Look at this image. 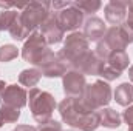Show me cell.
<instances>
[{"label": "cell", "mask_w": 133, "mask_h": 131, "mask_svg": "<svg viewBox=\"0 0 133 131\" xmlns=\"http://www.w3.org/2000/svg\"><path fill=\"white\" fill-rule=\"evenodd\" d=\"M59 114L66 125L81 131H96L101 125L99 114L85 110L79 99H64L59 103Z\"/></svg>", "instance_id": "cell-1"}, {"label": "cell", "mask_w": 133, "mask_h": 131, "mask_svg": "<svg viewBox=\"0 0 133 131\" xmlns=\"http://www.w3.org/2000/svg\"><path fill=\"white\" fill-rule=\"evenodd\" d=\"M88 53V40L85 39V35L82 33H71L66 37L65 45L57 53V56L70 69H77Z\"/></svg>", "instance_id": "cell-2"}, {"label": "cell", "mask_w": 133, "mask_h": 131, "mask_svg": "<svg viewBox=\"0 0 133 131\" xmlns=\"http://www.w3.org/2000/svg\"><path fill=\"white\" fill-rule=\"evenodd\" d=\"M81 103L85 110L98 113L99 110L105 108L111 100V88L107 82L96 80L91 85H87L84 90V94L81 96Z\"/></svg>", "instance_id": "cell-3"}, {"label": "cell", "mask_w": 133, "mask_h": 131, "mask_svg": "<svg viewBox=\"0 0 133 131\" xmlns=\"http://www.w3.org/2000/svg\"><path fill=\"white\" fill-rule=\"evenodd\" d=\"M50 8H51L50 2H31V3H26V6L19 14L17 22L22 25V28L26 33L31 35L34 33V30L37 26H40L48 19V16L51 14Z\"/></svg>", "instance_id": "cell-4"}, {"label": "cell", "mask_w": 133, "mask_h": 131, "mask_svg": "<svg viewBox=\"0 0 133 131\" xmlns=\"http://www.w3.org/2000/svg\"><path fill=\"white\" fill-rule=\"evenodd\" d=\"M28 99H30V102H28L30 111L33 114L34 120L39 125L51 120L53 111L56 108V100L50 93L42 91L39 88H33V90H30Z\"/></svg>", "instance_id": "cell-5"}, {"label": "cell", "mask_w": 133, "mask_h": 131, "mask_svg": "<svg viewBox=\"0 0 133 131\" xmlns=\"http://www.w3.org/2000/svg\"><path fill=\"white\" fill-rule=\"evenodd\" d=\"M51 8L54 9L57 23L61 28L66 31H74L81 25H84V12L74 6L73 2H53Z\"/></svg>", "instance_id": "cell-6"}, {"label": "cell", "mask_w": 133, "mask_h": 131, "mask_svg": "<svg viewBox=\"0 0 133 131\" xmlns=\"http://www.w3.org/2000/svg\"><path fill=\"white\" fill-rule=\"evenodd\" d=\"M48 49L50 48H48V43H46L43 34L40 31H34L22 48V57H23V60H26L33 65H37V62L42 59V56Z\"/></svg>", "instance_id": "cell-7"}, {"label": "cell", "mask_w": 133, "mask_h": 131, "mask_svg": "<svg viewBox=\"0 0 133 131\" xmlns=\"http://www.w3.org/2000/svg\"><path fill=\"white\" fill-rule=\"evenodd\" d=\"M36 66L39 68L40 74L45 77H61V76H65L68 71L66 63L57 54H54L51 49H48L42 56V59L37 62Z\"/></svg>", "instance_id": "cell-8"}, {"label": "cell", "mask_w": 133, "mask_h": 131, "mask_svg": "<svg viewBox=\"0 0 133 131\" xmlns=\"http://www.w3.org/2000/svg\"><path fill=\"white\" fill-rule=\"evenodd\" d=\"M62 85H64V93L66 94V97L81 99V96L84 94L85 86H87V80H85V76L81 71L70 69L64 76Z\"/></svg>", "instance_id": "cell-9"}, {"label": "cell", "mask_w": 133, "mask_h": 131, "mask_svg": "<svg viewBox=\"0 0 133 131\" xmlns=\"http://www.w3.org/2000/svg\"><path fill=\"white\" fill-rule=\"evenodd\" d=\"M26 102H28V94L19 85H8L0 96V106L22 110L26 105Z\"/></svg>", "instance_id": "cell-10"}, {"label": "cell", "mask_w": 133, "mask_h": 131, "mask_svg": "<svg viewBox=\"0 0 133 131\" xmlns=\"http://www.w3.org/2000/svg\"><path fill=\"white\" fill-rule=\"evenodd\" d=\"M127 3L122 0H111L105 5L104 12H105V20L111 23L113 26H119L125 22L127 17Z\"/></svg>", "instance_id": "cell-11"}, {"label": "cell", "mask_w": 133, "mask_h": 131, "mask_svg": "<svg viewBox=\"0 0 133 131\" xmlns=\"http://www.w3.org/2000/svg\"><path fill=\"white\" fill-rule=\"evenodd\" d=\"M40 33L43 34L45 40L48 45H54V43H59L64 40V30L61 28V25L57 23V19H56V14L51 12L48 16V19L40 25Z\"/></svg>", "instance_id": "cell-12"}, {"label": "cell", "mask_w": 133, "mask_h": 131, "mask_svg": "<svg viewBox=\"0 0 133 131\" xmlns=\"http://www.w3.org/2000/svg\"><path fill=\"white\" fill-rule=\"evenodd\" d=\"M102 42L110 48L111 53H125V48L129 46V43H127L125 37L122 35L119 26L108 28L102 37Z\"/></svg>", "instance_id": "cell-13"}, {"label": "cell", "mask_w": 133, "mask_h": 131, "mask_svg": "<svg viewBox=\"0 0 133 131\" xmlns=\"http://www.w3.org/2000/svg\"><path fill=\"white\" fill-rule=\"evenodd\" d=\"M107 31L104 20L99 17H90L84 22V35L88 42H99Z\"/></svg>", "instance_id": "cell-14"}, {"label": "cell", "mask_w": 133, "mask_h": 131, "mask_svg": "<svg viewBox=\"0 0 133 131\" xmlns=\"http://www.w3.org/2000/svg\"><path fill=\"white\" fill-rule=\"evenodd\" d=\"M104 65H105V60L99 59L95 53H88V54L85 56V59L82 60V63L79 65L77 71H81L84 76H87V74L99 76L101 71H102V68H104Z\"/></svg>", "instance_id": "cell-15"}, {"label": "cell", "mask_w": 133, "mask_h": 131, "mask_svg": "<svg viewBox=\"0 0 133 131\" xmlns=\"http://www.w3.org/2000/svg\"><path fill=\"white\" fill-rule=\"evenodd\" d=\"M99 114V123L105 128H118L121 125V114L111 108H102L98 111Z\"/></svg>", "instance_id": "cell-16"}, {"label": "cell", "mask_w": 133, "mask_h": 131, "mask_svg": "<svg viewBox=\"0 0 133 131\" xmlns=\"http://www.w3.org/2000/svg\"><path fill=\"white\" fill-rule=\"evenodd\" d=\"M130 63V59L125 53H113L107 60H105V65L108 68H111L113 71H116L118 74H122Z\"/></svg>", "instance_id": "cell-17"}, {"label": "cell", "mask_w": 133, "mask_h": 131, "mask_svg": "<svg viewBox=\"0 0 133 131\" xmlns=\"http://www.w3.org/2000/svg\"><path fill=\"white\" fill-rule=\"evenodd\" d=\"M115 100L122 105V106H129L130 103H133V85L125 82V83H121L116 91H115Z\"/></svg>", "instance_id": "cell-18"}, {"label": "cell", "mask_w": 133, "mask_h": 131, "mask_svg": "<svg viewBox=\"0 0 133 131\" xmlns=\"http://www.w3.org/2000/svg\"><path fill=\"white\" fill-rule=\"evenodd\" d=\"M42 74L37 68H30V69H23L20 74H19V83L22 86H26V88H36V85L39 83Z\"/></svg>", "instance_id": "cell-19"}, {"label": "cell", "mask_w": 133, "mask_h": 131, "mask_svg": "<svg viewBox=\"0 0 133 131\" xmlns=\"http://www.w3.org/2000/svg\"><path fill=\"white\" fill-rule=\"evenodd\" d=\"M19 17V12L16 11H9V9H5L0 12V31H9L11 26L16 23Z\"/></svg>", "instance_id": "cell-20"}, {"label": "cell", "mask_w": 133, "mask_h": 131, "mask_svg": "<svg viewBox=\"0 0 133 131\" xmlns=\"http://www.w3.org/2000/svg\"><path fill=\"white\" fill-rule=\"evenodd\" d=\"M74 6L77 9H81L84 14H91V12H96L102 6V3L98 0H79V2H73Z\"/></svg>", "instance_id": "cell-21"}, {"label": "cell", "mask_w": 133, "mask_h": 131, "mask_svg": "<svg viewBox=\"0 0 133 131\" xmlns=\"http://www.w3.org/2000/svg\"><path fill=\"white\" fill-rule=\"evenodd\" d=\"M0 116L5 123H16L20 117V110L9 108V106H0Z\"/></svg>", "instance_id": "cell-22"}, {"label": "cell", "mask_w": 133, "mask_h": 131, "mask_svg": "<svg viewBox=\"0 0 133 131\" xmlns=\"http://www.w3.org/2000/svg\"><path fill=\"white\" fill-rule=\"evenodd\" d=\"M17 56H19V49L14 45H3V46H0V62H3V63L11 62Z\"/></svg>", "instance_id": "cell-23"}, {"label": "cell", "mask_w": 133, "mask_h": 131, "mask_svg": "<svg viewBox=\"0 0 133 131\" xmlns=\"http://www.w3.org/2000/svg\"><path fill=\"white\" fill-rule=\"evenodd\" d=\"M95 54H96L99 59H102V60H107V59H108V57H110L113 53L110 51V48H108V46H107V45H105L102 40H99V42H98V45H96Z\"/></svg>", "instance_id": "cell-24"}, {"label": "cell", "mask_w": 133, "mask_h": 131, "mask_svg": "<svg viewBox=\"0 0 133 131\" xmlns=\"http://www.w3.org/2000/svg\"><path fill=\"white\" fill-rule=\"evenodd\" d=\"M37 131H64L62 130V125L59 123V122H56V120H48V122H45V123H40L37 128Z\"/></svg>", "instance_id": "cell-25"}, {"label": "cell", "mask_w": 133, "mask_h": 131, "mask_svg": "<svg viewBox=\"0 0 133 131\" xmlns=\"http://www.w3.org/2000/svg\"><path fill=\"white\" fill-rule=\"evenodd\" d=\"M124 25H125L130 31H133V2H129V3H127V17H125Z\"/></svg>", "instance_id": "cell-26"}, {"label": "cell", "mask_w": 133, "mask_h": 131, "mask_svg": "<svg viewBox=\"0 0 133 131\" xmlns=\"http://www.w3.org/2000/svg\"><path fill=\"white\" fill-rule=\"evenodd\" d=\"M122 119L125 120V123H127L129 127H132V125H133V106H129V108L124 111Z\"/></svg>", "instance_id": "cell-27"}, {"label": "cell", "mask_w": 133, "mask_h": 131, "mask_svg": "<svg viewBox=\"0 0 133 131\" xmlns=\"http://www.w3.org/2000/svg\"><path fill=\"white\" fill-rule=\"evenodd\" d=\"M12 131H37V130L31 125H17Z\"/></svg>", "instance_id": "cell-28"}, {"label": "cell", "mask_w": 133, "mask_h": 131, "mask_svg": "<svg viewBox=\"0 0 133 131\" xmlns=\"http://www.w3.org/2000/svg\"><path fill=\"white\" fill-rule=\"evenodd\" d=\"M5 88H6V83H5L3 80H0V96H2V93L5 91Z\"/></svg>", "instance_id": "cell-29"}, {"label": "cell", "mask_w": 133, "mask_h": 131, "mask_svg": "<svg viewBox=\"0 0 133 131\" xmlns=\"http://www.w3.org/2000/svg\"><path fill=\"white\" fill-rule=\"evenodd\" d=\"M129 77H130V80L133 83V66H130V69H129Z\"/></svg>", "instance_id": "cell-30"}, {"label": "cell", "mask_w": 133, "mask_h": 131, "mask_svg": "<svg viewBox=\"0 0 133 131\" xmlns=\"http://www.w3.org/2000/svg\"><path fill=\"white\" fill-rule=\"evenodd\" d=\"M3 123H5V122H3V119H2V116H0V128L3 127Z\"/></svg>", "instance_id": "cell-31"}, {"label": "cell", "mask_w": 133, "mask_h": 131, "mask_svg": "<svg viewBox=\"0 0 133 131\" xmlns=\"http://www.w3.org/2000/svg\"><path fill=\"white\" fill-rule=\"evenodd\" d=\"M129 131H133V125L132 127H129Z\"/></svg>", "instance_id": "cell-32"}]
</instances>
